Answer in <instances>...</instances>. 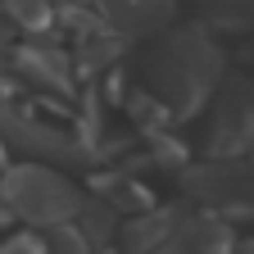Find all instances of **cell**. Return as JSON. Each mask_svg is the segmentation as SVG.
<instances>
[{
  "instance_id": "2",
  "label": "cell",
  "mask_w": 254,
  "mask_h": 254,
  "mask_svg": "<svg viewBox=\"0 0 254 254\" xmlns=\"http://www.w3.org/2000/svg\"><path fill=\"white\" fill-rule=\"evenodd\" d=\"M164 254H227V232L218 222H200V227H182Z\"/></svg>"
},
{
  "instance_id": "6",
  "label": "cell",
  "mask_w": 254,
  "mask_h": 254,
  "mask_svg": "<svg viewBox=\"0 0 254 254\" xmlns=\"http://www.w3.org/2000/svg\"><path fill=\"white\" fill-rule=\"evenodd\" d=\"M0 254H46V245L32 241V236H9L5 245H0Z\"/></svg>"
},
{
  "instance_id": "8",
  "label": "cell",
  "mask_w": 254,
  "mask_h": 254,
  "mask_svg": "<svg viewBox=\"0 0 254 254\" xmlns=\"http://www.w3.org/2000/svg\"><path fill=\"white\" fill-rule=\"evenodd\" d=\"M0 168H5V145H0Z\"/></svg>"
},
{
  "instance_id": "3",
  "label": "cell",
  "mask_w": 254,
  "mask_h": 254,
  "mask_svg": "<svg viewBox=\"0 0 254 254\" xmlns=\"http://www.w3.org/2000/svg\"><path fill=\"white\" fill-rule=\"evenodd\" d=\"M91 241L82 236V227H55L46 241V254H86Z\"/></svg>"
},
{
  "instance_id": "1",
  "label": "cell",
  "mask_w": 254,
  "mask_h": 254,
  "mask_svg": "<svg viewBox=\"0 0 254 254\" xmlns=\"http://www.w3.org/2000/svg\"><path fill=\"white\" fill-rule=\"evenodd\" d=\"M0 204H5L14 218L32 222V227H68V218L77 209V195L73 186L55 177L50 168H37V164H23V168H9L0 177Z\"/></svg>"
},
{
  "instance_id": "4",
  "label": "cell",
  "mask_w": 254,
  "mask_h": 254,
  "mask_svg": "<svg viewBox=\"0 0 254 254\" xmlns=\"http://www.w3.org/2000/svg\"><path fill=\"white\" fill-rule=\"evenodd\" d=\"M5 14H9L14 23H23V27H41V23L50 18V5H46V0H9Z\"/></svg>"
},
{
  "instance_id": "7",
  "label": "cell",
  "mask_w": 254,
  "mask_h": 254,
  "mask_svg": "<svg viewBox=\"0 0 254 254\" xmlns=\"http://www.w3.org/2000/svg\"><path fill=\"white\" fill-rule=\"evenodd\" d=\"M46 5H68V0H46Z\"/></svg>"
},
{
  "instance_id": "5",
  "label": "cell",
  "mask_w": 254,
  "mask_h": 254,
  "mask_svg": "<svg viewBox=\"0 0 254 254\" xmlns=\"http://www.w3.org/2000/svg\"><path fill=\"white\" fill-rule=\"evenodd\" d=\"M164 232H173V227H168V213H154V218H141L136 227L127 232V241H132V245H141V241H145V245H154Z\"/></svg>"
}]
</instances>
